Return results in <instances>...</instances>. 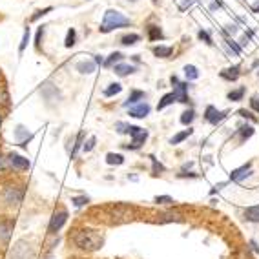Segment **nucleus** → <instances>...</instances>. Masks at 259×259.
Instances as JSON below:
<instances>
[{
	"label": "nucleus",
	"mask_w": 259,
	"mask_h": 259,
	"mask_svg": "<svg viewBox=\"0 0 259 259\" xmlns=\"http://www.w3.org/2000/svg\"><path fill=\"white\" fill-rule=\"evenodd\" d=\"M152 51H153V55L159 57V59H168V57L174 53V48L171 46H155Z\"/></svg>",
	"instance_id": "23"
},
{
	"label": "nucleus",
	"mask_w": 259,
	"mask_h": 259,
	"mask_svg": "<svg viewBox=\"0 0 259 259\" xmlns=\"http://www.w3.org/2000/svg\"><path fill=\"white\" fill-rule=\"evenodd\" d=\"M150 110H152V106H150L148 102H139L135 106H130L128 115L134 117V119H144V117H148Z\"/></svg>",
	"instance_id": "10"
},
{
	"label": "nucleus",
	"mask_w": 259,
	"mask_h": 259,
	"mask_svg": "<svg viewBox=\"0 0 259 259\" xmlns=\"http://www.w3.org/2000/svg\"><path fill=\"white\" fill-rule=\"evenodd\" d=\"M146 99V93L141 92V90H134V92L130 93V97L124 101V106L130 108V106H135V104H139L141 101H144Z\"/></svg>",
	"instance_id": "16"
},
{
	"label": "nucleus",
	"mask_w": 259,
	"mask_h": 259,
	"mask_svg": "<svg viewBox=\"0 0 259 259\" xmlns=\"http://www.w3.org/2000/svg\"><path fill=\"white\" fill-rule=\"evenodd\" d=\"M252 10H254V13H259V4H255L254 8H252Z\"/></svg>",
	"instance_id": "56"
},
{
	"label": "nucleus",
	"mask_w": 259,
	"mask_h": 259,
	"mask_svg": "<svg viewBox=\"0 0 259 259\" xmlns=\"http://www.w3.org/2000/svg\"><path fill=\"white\" fill-rule=\"evenodd\" d=\"M243 218H245L248 223H259V204H254V206L245 208Z\"/></svg>",
	"instance_id": "19"
},
{
	"label": "nucleus",
	"mask_w": 259,
	"mask_h": 259,
	"mask_svg": "<svg viewBox=\"0 0 259 259\" xmlns=\"http://www.w3.org/2000/svg\"><path fill=\"white\" fill-rule=\"evenodd\" d=\"M128 26H132V20H130L128 17H124V15L117 10H108L106 13H104V17H102V24H101V28H99V31L110 33V31H113V29L128 28Z\"/></svg>",
	"instance_id": "2"
},
{
	"label": "nucleus",
	"mask_w": 259,
	"mask_h": 259,
	"mask_svg": "<svg viewBox=\"0 0 259 259\" xmlns=\"http://www.w3.org/2000/svg\"><path fill=\"white\" fill-rule=\"evenodd\" d=\"M219 75H221V79L228 80V82H234V80L239 79L241 68H239V66H230V68H227V70H223Z\"/></svg>",
	"instance_id": "15"
},
{
	"label": "nucleus",
	"mask_w": 259,
	"mask_h": 259,
	"mask_svg": "<svg viewBox=\"0 0 259 259\" xmlns=\"http://www.w3.org/2000/svg\"><path fill=\"white\" fill-rule=\"evenodd\" d=\"M35 255L31 243L26 239H20L15 243L13 250H11V259H31Z\"/></svg>",
	"instance_id": "5"
},
{
	"label": "nucleus",
	"mask_w": 259,
	"mask_h": 259,
	"mask_svg": "<svg viewBox=\"0 0 259 259\" xmlns=\"http://www.w3.org/2000/svg\"><path fill=\"white\" fill-rule=\"evenodd\" d=\"M177 177H181V179H185V177H197V174H194V171H188V174H186V171H181Z\"/></svg>",
	"instance_id": "49"
},
{
	"label": "nucleus",
	"mask_w": 259,
	"mask_h": 259,
	"mask_svg": "<svg viewBox=\"0 0 259 259\" xmlns=\"http://www.w3.org/2000/svg\"><path fill=\"white\" fill-rule=\"evenodd\" d=\"M122 92V86L119 82H111L106 90H104V97H113V95H119Z\"/></svg>",
	"instance_id": "29"
},
{
	"label": "nucleus",
	"mask_w": 259,
	"mask_h": 259,
	"mask_svg": "<svg viewBox=\"0 0 259 259\" xmlns=\"http://www.w3.org/2000/svg\"><path fill=\"white\" fill-rule=\"evenodd\" d=\"M194 119H195V111L192 110V108H190V110H186L185 113L181 115V122H183L185 126L192 124V122H194Z\"/></svg>",
	"instance_id": "33"
},
{
	"label": "nucleus",
	"mask_w": 259,
	"mask_h": 259,
	"mask_svg": "<svg viewBox=\"0 0 259 259\" xmlns=\"http://www.w3.org/2000/svg\"><path fill=\"white\" fill-rule=\"evenodd\" d=\"M227 111H221V110H218V108H213V106H208L206 110H204V120L206 122H210L212 126H218L221 120H225L227 119Z\"/></svg>",
	"instance_id": "9"
},
{
	"label": "nucleus",
	"mask_w": 259,
	"mask_h": 259,
	"mask_svg": "<svg viewBox=\"0 0 259 259\" xmlns=\"http://www.w3.org/2000/svg\"><path fill=\"white\" fill-rule=\"evenodd\" d=\"M0 106H10V93L2 86H0Z\"/></svg>",
	"instance_id": "39"
},
{
	"label": "nucleus",
	"mask_w": 259,
	"mask_h": 259,
	"mask_svg": "<svg viewBox=\"0 0 259 259\" xmlns=\"http://www.w3.org/2000/svg\"><path fill=\"white\" fill-rule=\"evenodd\" d=\"M75 40H77V31H75V28H70V29H68V33H66L64 46L66 48H73L75 46Z\"/></svg>",
	"instance_id": "30"
},
{
	"label": "nucleus",
	"mask_w": 259,
	"mask_h": 259,
	"mask_svg": "<svg viewBox=\"0 0 259 259\" xmlns=\"http://www.w3.org/2000/svg\"><path fill=\"white\" fill-rule=\"evenodd\" d=\"M122 60H124V55H122L120 51H113V53L104 60V66H106V68H113V66L119 64V62H122Z\"/></svg>",
	"instance_id": "22"
},
{
	"label": "nucleus",
	"mask_w": 259,
	"mask_h": 259,
	"mask_svg": "<svg viewBox=\"0 0 259 259\" xmlns=\"http://www.w3.org/2000/svg\"><path fill=\"white\" fill-rule=\"evenodd\" d=\"M115 130H117V134H128V130H130V124L128 122H115Z\"/></svg>",
	"instance_id": "44"
},
{
	"label": "nucleus",
	"mask_w": 259,
	"mask_h": 259,
	"mask_svg": "<svg viewBox=\"0 0 259 259\" xmlns=\"http://www.w3.org/2000/svg\"><path fill=\"white\" fill-rule=\"evenodd\" d=\"M152 2H157V0H152Z\"/></svg>",
	"instance_id": "59"
},
{
	"label": "nucleus",
	"mask_w": 259,
	"mask_h": 259,
	"mask_svg": "<svg viewBox=\"0 0 259 259\" xmlns=\"http://www.w3.org/2000/svg\"><path fill=\"white\" fill-rule=\"evenodd\" d=\"M254 135V128L250 124H243L239 130H237V137H239V143H245L246 139H250Z\"/></svg>",
	"instance_id": "21"
},
{
	"label": "nucleus",
	"mask_w": 259,
	"mask_h": 259,
	"mask_svg": "<svg viewBox=\"0 0 259 259\" xmlns=\"http://www.w3.org/2000/svg\"><path fill=\"white\" fill-rule=\"evenodd\" d=\"M250 104H252V108H254L255 111H259V99H257V97H252Z\"/></svg>",
	"instance_id": "50"
},
{
	"label": "nucleus",
	"mask_w": 259,
	"mask_h": 259,
	"mask_svg": "<svg viewBox=\"0 0 259 259\" xmlns=\"http://www.w3.org/2000/svg\"><path fill=\"white\" fill-rule=\"evenodd\" d=\"M128 134H130V137H132V143L122 144V148H124V150H139L141 146L146 143V139H148V132H146V130H143V128H139V126L130 124Z\"/></svg>",
	"instance_id": "4"
},
{
	"label": "nucleus",
	"mask_w": 259,
	"mask_h": 259,
	"mask_svg": "<svg viewBox=\"0 0 259 259\" xmlns=\"http://www.w3.org/2000/svg\"><path fill=\"white\" fill-rule=\"evenodd\" d=\"M106 162H108V164H111V166H113V164H122V162H124V157H122L120 153L110 152L106 155Z\"/></svg>",
	"instance_id": "31"
},
{
	"label": "nucleus",
	"mask_w": 259,
	"mask_h": 259,
	"mask_svg": "<svg viewBox=\"0 0 259 259\" xmlns=\"http://www.w3.org/2000/svg\"><path fill=\"white\" fill-rule=\"evenodd\" d=\"M139 40H141V35H137V33H130V35H124V37L120 38V44H122V46H135Z\"/></svg>",
	"instance_id": "27"
},
{
	"label": "nucleus",
	"mask_w": 259,
	"mask_h": 259,
	"mask_svg": "<svg viewBox=\"0 0 259 259\" xmlns=\"http://www.w3.org/2000/svg\"><path fill=\"white\" fill-rule=\"evenodd\" d=\"M71 203L77 206V208H82L84 204L90 203V197H86V195H79V197H71Z\"/></svg>",
	"instance_id": "38"
},
{
	"label": "nucleus",
	"mask_w": 259,
	"mask_h": 259,
	"mask_svg": "<svg viewBox=\"0 0 259 259\" xmlns=\"http://www.w3.org/2000/svg\"><path fill=\"white\" fill-rule=\"evenodd\" d=\"M155 203L157 204H174V199H171L170 195H157V197H155Z\"/></svg>",
	"instance_id": "43"
},
{
	"label": "nucleus",
	"mask_w": 259,
	"mask_h": 259,
	"mask_svg": "<svg viewBox=\"0 0 259 259\" xmlns=\"http://www.w3.org/2000/svg\"><path fill=\"white\" fill-rule=\"evenodd\" d=\"M15 221L8 215H0V246L10 245L11 234H13Z\"/></svg>",
	"instance_id": "6"
},
{
	"label": "nucleus",
	"mask_w": 259,
	"mask_h": 259,
	"mask_svg": "<svg viewBox=\"0 0 259 259\" xmlns=\"http://www.w3.org/2000/svg\"><path fill=\"white\" fill-rule=\"evenodd\" d=\"M82 141H84V132H80L79 135H77V139H75V146H73V150H71V157H75L77 155V152L80 150V146H82Z\"/></svg>",
	"instance_id": "36"
},
{
	"label": "nucleus",
	"mask_w": 259,
	"mask_h": 259,
	"mask_svg": "<svg viewBox=\"0 0 259 259\" xmlns=\"http://www.w3.org/2000/svg\"><path fill=\"white\" fill-rule=\"evenodd\" d=\"M50 11H53V8H51V6H50V8H44V10H38L37 13H35V15H33V17H31V22H35V20H38V19H40V17H44V15L50 13Z\"/></svg>",
	"instance_id": "42"
},
{
	"label": "nucleus",
	"mask_w": 259,
	"mask_h": 259,
	"mask_svg": "<svg viewBox=\"0 0 259 259\" xmlns=\"http://www.w3.org/2000/svg\"><path fill=\"white\" fill-rule=\"evenodd\" d=\"M42 37H44V26L37 29V35H35V48L40 50V44H42Z\"/></svg>",
	"instance_id": "40"
},
{
	"label": "nucleus",
	"mask_w": 259,
	"mask_h": 259,
	"mask_svg": "<svg viewBox=\"0 0 259 259\" xmlns=\"http://www.w3.org/2000/svg\"><path fill=\"white\" fill-rule=\"evenodd\" d=\"M174 102H177L176 93H174V92H171V93H166V95H162V99L159 101L157 110H164V108L170 106V104H174Z\"/></svg>",
	"instance_id": "24"
},
{
	"label": "nucleus",
	"mask_w": 259,
	"mask_h": 259,
	"mask_svg": "<svg viewBox=\"0 0 259 259\" xmlns=\"http://www.w3.org/2000/svg\"><path fill=\"white\" fill-rule=\"evenodd\" d=\"M146 33H148V38L152 42H157V40H162V38H164L162 29L159 28V26H155V24H150L148 28H146Z\"/></svg>",
	"instance_id": "18"
},
{
	"label": "nucleus",
	"mask_w": 259,
	"mask_h": 259,
	"mask_svg": "<svg viewBox=\"0 0 259 259\" xmlns=\"http://www.w3.org/2000/svg\"><path fill=\"white\" fill-rule=\"evenodd\" d=\"M185 75H186V79L188 80H195V79H199V70L195 68L194 64H186L185 66Z\"/></svg>",
	"instance_id": "28"
},
{
	"label": "nucleus",
	"mask_w": 259,
	"mask_h": 259,
	"mask_svg": "<svg viewBox=\"0 0 259 259\" xmlns=\"http://www.w3.org/2000/svg\"><path fill=\"white\" fill-rule=\"evenodd\" d=\"M113 71H115L119 77H126V75H130V73H135L137 68L132 64H122V62H119V64L113 66Z\"/></svg>",
	"instance_id": "20"
},
{
	"label": "nucleus",
	"mask_w": 259,
	"mask_h": 259,
	"mask_svg": "<svg viewBox=\"0 0 259 259\" xmlns=\"http://www.w3.org/2000/svg\"><path fill=\"white\" fill-rule=\"evenodd\" d=\"M245 93H246V88L245 86H239L237 90H232V92H228V101H234V102H237V101H243V97H245Z\"/></svg>",
	"instance_id": "25"
},
{
	"label": "nucleus",
	"mask_w": 259,
	"mask_h": 259,
	"mask_svg": "<svg viewBox=\"0 0 259 259\" xmlns=\"http://www.w3.org/2000/svg\"><path fill=\"white\" fill-rule=\"evenodd\" d=\"M257 75H259V71H257Z\"/></svg>",
	"instance_id": "60"
},
{
	"label": "nucleus",
	"mask_w": 259,
	"mask_h": 259,
	"mask_svg": "<svg viewBox=\"0 0 259 259\" xmlns=\"http://www.w3.org/2000/svg\"><path fill=\"white\" fill-rule=\"evenodd\" d=\"M29 35H31V29L26 26L24 28V35H22V40H20V44H19V51L22 53L24 50H26V46H28V42H29Z\"/></svg>",
	"instance_id": "34"
},
{
	"label": "nucleus",
	"mask_w": 259,
	"mask_h": 259,
	"mask_svg": "<svg viewBox=\"0 0 259 259\" xmlns=\"http://www.w3.org/2000/svg\"><path fill=\"white\" fill-rule=\"evenodd\" d=\"M95 143H97V139H95V137H93V135H92V137H90V139L82 144L84 152H92V150L95 148Z\"/></svg>",
	"instance_id": "41"
},
{
	"label": "nucleus",
	"mask_w": 259,
	"mask_h": 259,
	"mask_svg": "<svg viewBox=\"0 0 259 259\" xmlns=\"http://www.w3.org/2000/svg\"><path fill=\"white\" fill-rule=\"evenodd\" d=\"M239 115L245 117V119H250V120H257V117H254L252 111H246V110H239Z\"/></svg>",
	"instance_id": "46"
},
{
	"label": "nucleus",
	"mask_w": 259,
	"mask_h": 259,
	"mask_svg": "<svg viewBox=\"0 0 259 259\" xmlns=\"http://www.w3.org/2000/svg\"><path fill=\"white\" fill-rule=\"evenodd\" d=\"M250 248H252V250H254V252H255V254H259V246H257V243H255V241H254V239H252V241H250Z\"/></svg>",
	"instance_id": "51"
},
{
	"label": "nucleus",
	"mask_w": 259,
	"mask_h": 259,
	"mask_svg": "<svg viewBox=\"0 0 259 259\" xmlns=\"http://www.w3.org/2000/svg\"><path fill=\"white\" fill-rule=\"evenodd\" d=\"M246 44H248V37L245 35V37L241 38V46H246Z\"/></svg>",
	"instance_id": "54"
},
{
	"label": "nucleus",
	"mask_w": 259,
	"mask_h": 259,
	"mask_svg": "<svg viewBox=\"0 0 259 259\" xmlns=\"http://www.w3.org/2000/svg\"><path fill=\"white\" fill-rule=\"evenodd\" d=\"M66 221H68V210H66V208L57 210V212L53 213V215H51V219H50L48 232H50V234H57V232H59L60 228L66 225Z\"/></svg>",
	"instance_id": "7"
},
{
	"label": "nucleus",
	"mask_w": 259,
	"mask_h": 259,
	"mask_svg": "<svg viewBox=\"0 0 259 259\" xmlns=\"http://www.w3.org/2000/svg\"><path fill=\"white\" fill-rule=\"evenodd\" d=\"M197 37H199V40H203L204 44H208V46H212L213 44L212 37H210V33L206 31V29H199V31H197Z\"/></svg>",
	"instance_id": "37"
},
{
	"label": "nucleus",
	"mask_w": 259,
	"mask_h": 259,
	"mask_svg": "<svg viewBox=\"0 0 259 259\" xmlns=\"http://www.w3.org/2000/svg\"><path fill=\"white\" fill-rule=\"evenodd\" d=\"M221 6H223V4L218 0V2H212V4H210V10H212V11H213V10H219Z\"/></svg>",
	"instance_id": "52"
},
{
	"label": "nucleus",
	"mask_w": 259,
	"mask_h": 259,
	"mask_svg": "<svg viewBox=\"0 0 259 259\" xmlns=\"http://www.w3.org/2000/svg\"><path fill=\"white\" fill-rule=\"evenodd\" d=\"M0 126H2V113H0Z\"/></svg>",
	"instance_id": "57"
},
{
	"label": "nucleus",
	"mask_w": 259,
	"mask_h": 259,
	"mask_svg": "<svg viewBox=\"0 0 259 259\" xmlns=\"http://www.w3.org/2000/svg\"><path fill=\"white\" fill-rule=\"evenodd\" d=\"M225 42H227V46L230 48L232 53H234V55H236V57H239V55H241V46H239V44H237L236 40H232L230 37H227V38H225Z\"/></svg>",
	"instance_id": "35"
},
{
	"label": "nucleus",
	"mask_w": 259,
	"mask_h": 259,
	"mask_svg": "<svg viewBox=\"0 0 259 259\" xmlns=\"http://www.w3.org/2000/svg\"><path fill=\"white\" fill-rule=\"evenodd\" d=\"M40 93H42V97L46 99L48 102L59 101V99H60V92H59V88H57V86H53V84H51V82H44V84H42Z\"/></svg>",
	"instance_id": "11"
},
{
	"label": "nucleus",
	"mask_w": 259,
	"mask_h": 259,
	"mask_svg": "<svg viewBox=\"0 0 259 259\" xmlns=\"http://www.w3.org/2000/svg\"><path fill=\"white\" fill-rule=\"evenodd\" d=\"M93 62H95V64H104V59H102V55H95Z\"/></svg>",
	"instance_id": "53"
},
{
	"label": "nucleus",
	"mask_w": 259,
	"mask_h": 259,
	"mask_svg": "<svg viewBox=\"0 0 259 259\" xmlns=\"http://www.w3.org/2000/svg\"><path fill=\"white\" fill-rule=\"evenodd\" d=\"M171 84H174V93H176L177 102H181V104H192V101L188 97V82H179V79L174 75L171 77Z\"/></svg>",
	"instance_id": "8"
},
{
	"label": "nucleus",
	"mask_w": 259,
	"mask_h": 259,
	"mask_svg": "<svg viewBox=\"0 0 259 259\" xmlns=\"http://www.w3.org/2000/svg\"><path fill=\"white\" fill-rule=\"evenodd\" d=\"M15 139L19 141L22 148H28V143L33 139V135L28 134V130L24 128V126H17V130H15Z\"/></svg>",
	"instance_id": "14"
},
{
	"label": "nucleus",
	"mask_w": 259,
	"mask_h": 259,
	"mask_svg": "<svg viewBox=\"0 0 259 259\" xmlns=\"http://www.w3.org/2000/svg\"><path fill=\"white\" fill-rule=\"evenodd\" d=\"M250 176H252V162H246V164H243V166L230 171V181H243Z\"/></svg>",
	"instance_id": "13"
},
{
	"label": "nucleus",
	"mask_w": 259,
	"mask_h": 259,
	"mask_svg": "<svg viewBox=\"0 0 259 259\" xmlns=\"http://www.w3.org/2000/svg\"><path fill=\"white\" fill-rule=\"evenodd\" d=\"M8 162H10V161H8V157H6L4 153L0 152V171H4L6 168H8Z\"/></svg>",
	"instance_id": "45"
},
{
	"label": "nucleus",
	"mask_w": 259,
	"mask_h": 259,
	"mask_svg": "<svg viewBox=\"0 0 259 259\" xmlns=\"http://www.w3.org/2000/svg\"><path fill=\"white\" fill-rule=\"evenodd\" d=\"M130 2H137V0H130Z\"/></svg>",
	"instance_id": "58"
},
{
	"label": "nucleus",
	"mask_w": 259,
	"mask_h": 259,
	"mask_svg": "<svg viewBox=\"0 0 259 259\" xmlns=\"http://www.w3.org/2000/svg\"><path fill=\"white\" fill-rule=\"evenodd\" d=\"M192 166H194V162H186L185 166H183V170H188V168H192Z\"/></svg>",
	"instance_id": "55"
},
{
	"label": "nucleus",
	"mask_w": 259,
	"mask_h": 259,
	"mask_svg": "<svg viewBox=\"0 0 259 259\" xmlns=\"http://www.w3.org/2000/svg\"><path fill=\"white\" fill-rule=\"evenodd\" d=\"M225 33H230V35H236V33H237V26H236V24H228L227 29H225Z\"/></svg>",
	"instance_id": "48"
},
{
	"label": "nucleus",
	"mask_w": 259,
	"mask_h": 259,
	"mask_svg": "<svg viewBox=\"0 0 259 259\" xmlns=\"http://www.w3.org/2000/svg\"><path fill=\"white\" fill-rule=\"evenodd\" d=\"M24 195H26L24 186L10 185L6 186L4 192H2V201H4L6 206H19L24 201Z\"/></svg>",
	"instance_id": "3"
},
{
	"label": "nucleus",
	"mask_w": 259,
	"mask_h": 259,
	"mask_svg": "<svg viewBox=\"0 0 259 259\" xmlns=\"http://www.w3.org/2000/svg\"><path fill=\"white\" fill-rule=\"evenodd\" d=\"M194 134V130L192 128H188V130H185V132H179V134L177 135H174V137H171L170 139V144H181L183 143V141H186L190 137V135Z\"/></svg>",
	"instance_id": "26"
},
{
	"label": "nucleus",
	"mask_w": 259,
	"mask_h": 259,
	"mask_svg": "<svg viewBox=\"0 0 259 259\" xmlns=\"http://www.w3.org/2000/svg\"><path fill=\"white\" fill-rule=\"evenodd\" d=\"M194 2H195V0H183V2L179 4V10H181V11L188 10L190 6H194Z\"/></svg>",
	"instance_id": "47"
},
{
	"label": "nucleus",
	"mask_w": 259,
	"mask_h": 259,
	"mask_svg": "<svg viewBox=\"0 0 259 259\" xmlns=\"http://www.w3.org/2000/svg\"><path fill=\"white\" fill-rule=\"evenodd\" d=\"M73 243L75 246H79L80 250H99L104 243L102 239V234H99L97 230H90V228H79V230L73 232Z\"/></svg>",
	"instance_id": "1"
},
{
	"label": "nucleus",
	"mask_w": 259,
	"mask_h": 259,
	"mask_svg": "<svg viewBox=\"0 0 259 259\" xmlns=\"http://www.w3.org/2000/svg\"><path fill=\"white\" fill-rule=\"evenodd\" d=\"M150 161H152V174L153 176H161L162 171H164V166H162L161 162L155 159V155H150Z\"/></svg>",
	"instance_id": "32"
},
{
	"label": "nucleus",
	"mask_w": 259,
	"mask_h": 259,
	"mask_svg": "<svg viewBox=\"0 0 259 259\" xmlns=\"http://www.w3.org/2000/svg\"><path fill=\"white\" fill-rule=\"evenodd\" d=\"M8 161H10V164L15 170H20V171L29 170V161L26 157H22V155H19V153H10Z\"/></svg>",
	"instance_id": "12"
},
{
	"label": "nucleus",
	"mask_w": 259,
	"mask_h": 259,
	"mask_svg": "<svg viewBox=\"0 0 259 259\" xmlns=\"http://www.w3.org/2000/svg\"><path fill=\"white\" fill-rule=\"evenodd\" d=\"M75 68H77V71H80L84 75H92L95 71V68H97V64L93 60H80V62H77Z\"/></svg>",
	"instance_id": "17"
}]
</instances>
